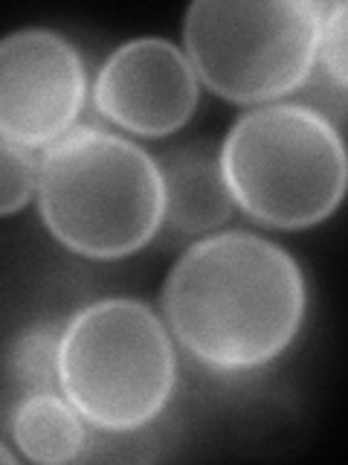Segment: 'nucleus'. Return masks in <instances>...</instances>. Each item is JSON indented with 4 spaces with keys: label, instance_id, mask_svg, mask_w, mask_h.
<instances>
[{
    "label": "nucleus",
    "instance_id": "1",
    "mask_svg": "<svg viewBox=\"0 0 348 465\" xmlns=\"http://www.w3.org/2000/svg\"><path fill=\"white\" fill-rule=\"evenodd\" d=\"M308 309L302 268L285 247L246 230L203 236L163 288L169 331L215 372H246L294 343Z\"/></svg>",
    "mask_w": 348,
    "mask_h": 465
},
{
    "label": "nucleus",
    "instance_id": "2",
    "mask_svg": "<svg viewBox=\"0 0 348 465\" xmlns=\"http://www.w3.org/2000/svg\"><path fill=\"white\" fill-rule=\"evenodd\" d=\"M35 198L53 239L87 259L130 256L163 227L157 160L99 125H76L44 149Z\"/></svg>",
    "mask_w": 348,
    "mask_h": 465
},
{
    "label": "nucleus",
    "instance_id": "3",
    "mask_svg": "<svg viewBox=\"0 0 348 465\" xmlns=\"http://www.w3.org/2000/svg\"><path fill=\"white\" fill-rule=\"evenodd\" d=\"M232 203L253 222L304 230L340 207L345 145L323 111L270 102L241 114L218 149Z\"/></svg>",
    "mask_w": 348,
    "mask_h": 465
},
{
    "label": "nucleus",
    "instance_id": "4",
    "mask_svg": "<svg viewBox=\"0 0 348 465\" xmlns=\"http://www.w3.org/2000/svg\"><path fill=\"white\" fill-rule=\"evenodd\" d=\"M178 381L169 326L140 300H96L70 320L58 346V392L84 421L128 433L166 411Z\"/></svg>",
    "mask_w": 348,
    "mask_h": 465
},
{
    "label": "nucleus",
    "instance_id": "5",
    "mask_svg": "<svg viewBox=\"0 0 348 465\" xmlns=\"http://www.w3.org/2000/svg\"><path fill=\"white\" fill-rule=\"evenodd\" d=\"M323 12L314 0H198L183 21V53L212 94L270 105L311 79Z\"/></svg>",
    "mask_w": 348,
    "mask_h": 465
},
{
    "label": "nucleus",
    "instance_id": "6",
    "mask_svg": "<svg viewBox=\"0 0 348 465\" xmlns=\"http://www.w3.org/2000/svg\"><path fill=\"white\" fill-rule=\"evenodd\" d=\"M87 102V70L72 44L44 26L0 38V140L50 149Z\"/></svg>",
    "mask_w": 348,
    "mask_h": 465
},
{
    "label": "nucleus",
    "instance_id": "7",
    "mask_svg": "<svg viewBox=\"0 0 348 465\" xmlns=\"http://www.w3.org/2000/svg\"><path fill=\"white\" fill-rule=\"evenodd\" d=\"M200 82L180 47L166 38L120 44L99 67L93 105L116 128L137 137H169L198 108Z\"/></svg>",
    "mask_w": 348,
    "mask_h": 465
},
{
    "label": "nucleus",
    "instance_id": "8",
    "mask_svg": "<svg viewBox=\"0 0 348 465\" xmlns=\"http://www.w3.org/2000/svg\"><path fill=\"white\" fill-rule=\"evenodd\" d=\"M154 160L163 174L166 232H171L174 239H195L229 222L236 203L229 198L221 157L212 143L192 140L171 145Z\"/></svg>",
    "mask_w": 348,
    "mask_h": 465
},
{
    "label": "nucleus",
    "instance_id": "9",
    "mask_svg": "<svg viewBox=\"0 0 348 465\" xmlns=\"http://www.w3.org/2000/svg\"><path fill=\"white\" fill-rule=\"evenodd\" d=\"M12 433L21 454L41 465L79 460L87 442L82 413L58 390L24 396L12 416Z\"/></svg>",
    "mask_w": 348,
    "mask_h": 465
},
{
    "label": "nucleus",
    "instance_id": "10",
    "mask_svg": "<svg viewBox=\"0 0 348 465\" xmlns=\"http://www.w3.org/2000/svg\"><path fill=\"white\" fill-rule=\"evenodd\" d=\"M62 331L53 323H38L18 334V341L9 349V375L12 381L33 392H55L58 390V346H62Z\"/></svg>",
    "mask_w": 348,
    "mask_h": 465
},
{
    "label": "nucleus",
    "instance_id": "11",
    "mask_svg": "<svg viewBox=\"0 0 348 465\" xmlns=\"http://www.w3.org/2000/svg\"><path fill=\"white\" fill-rule=\"evenodd\" d=\"M38 193V160L29 149L0 140V218L21 213Z\"/></svg>",
    "mask_w": 348,
    "mask_h": 465
},
{
    "label": "nucleus",
    "instance_id": "12",
    "mask_svg": "<svg viewBox=\"0 0 348 465\" xmlns=\"http://www.w3.org/2000/svg\"><path fill=\"white\" fill-rule=\"evenodd\" d=\"M319 58L328 70L334 84L345 91V4H331L323 12V26H319Z\"/></svg>",
    "mask_w": 348,
    "mask_h": 465
},
{
    "label": "nucleus",
    "instance_id": "13",
    "mask_svg": "<svg viewBox=\"0 0 348 465\" xmlns=\"http://www.w3.org/2000/svg\"><path fill=\"white\" fill-rule=\"evenodd\" d=\"M0 462H6V465H12L14 462V454L6 448V445H0Z\"/></svg>",
    "mask_w": 348,
    "mask_h": 465
}]
</instances>
